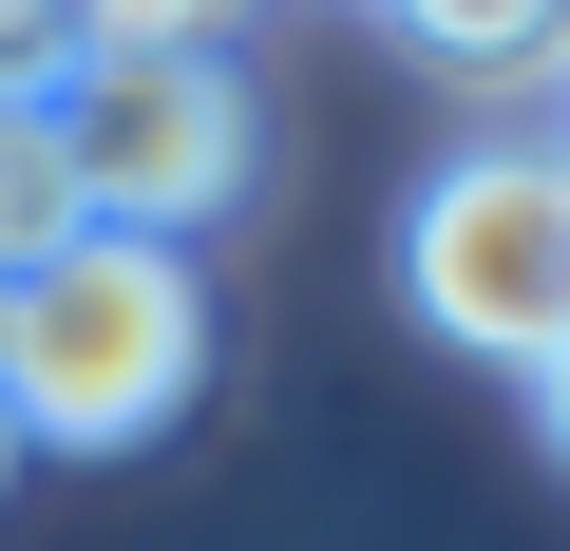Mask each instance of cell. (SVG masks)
Returning a JSON list of instances; mask_svg holds the SVG:
<instances>
[{
	"label": "cell",
	"mask_w": 570,
	"mask_h": 551,
	"mask_svg": "<svg viewBox=\"0 0 570 551\" xmlns=\"http://www.w3.org/2000/svg\"><path fill=\"white\" fill-rule=\"evenodd\" d=\"M438 77H570V0H400Z\"/></svg>",
	"instance_id": "5b68a950"
},
{
	"label": "cell",
	"mask_w": 570,
	"mask_h": 551,
	"mask_svg": "<svg viewBox=\"0 0 570 551\" xmlns=\"http://www.w3.org/2000/svg\"><path fill=\"white\" fill-rule=\"evenodd\" d=\"M532 419H551V456H570V362H551V381H532Z\"/></svg>",
	"instance_id": "52a82bcc"
},
{
	"label": "cell",
	"mask_w": 570,
	"mask_h": 551,
	"mask_svg": "<svg viewBox=\"0 0 570 551\" xmlns=\"http://www.w3.org/2000/svg\"><path fill=\"white\" fill-rule=\"evenodd\" d=\"M0 400L39 456H153L209 400V266L153 228H77L58 266L0 286Z\"/></svg>",
	"instance_id": "6da1fadb"
},
{
	"label": "cell",
	"mask_w": 570,
	"mask_h": 551,
	"mask_svg": "<svg viewBox=\"0 0 570 551\" xmlns=\"http://www.w3.org/2000/svg\"><path fill=\"white\" fill-rule=\"evenodd\" d=\"M400 305L513 381L570 362V134H475L400 209Z\"/></svg>",
	"instance_id": "7a4b0ae2"
},
{
	"label": "cell",
	"mask_w": 570,
	"mask_h": 551,
	"mask_svg": "<svg viewBox=\"0 0 570 551\" xmlns=\"http://www.w3.org/2000/svg\"><path fill=\"white\" fill-rule=\"evenodd\" d=\"M247 0H77V58H228Z\"/></svg>",
	"instance_id": "8992f818"
},
{
	"label": "cell",
	"mask_w": 570,
	"mask_h": 551,
	"mask_svg": "<svg viewBox=\"0 0 570 551\" xmlns=\"http://www.w3.org/2000/svg\"><path fill=\"white\" fill-rule=\"evenodd\" d=\"M77 228H96V190H77L58 96H0V286H20V266H58Z\"/></svg>",
	"instance_id": "277c9868"
},
{
	"label": "cell",
	"mask_w": 570,
	"mask_h": 551,
	"mask_svg": "<svg viewBox=\"0 0 570 551\" xmlns=\"http://www.w3.org/2000/svg\"><path fill=\"white\" fill-rule=\"evenodd\" d=\"M58 134H77L96 228H153V247L228 228V190H247V77L228 58H77Z\"/></svg>",
	"instance_id": "3957f363"
},
{
	"label": "cell",
	"mask_w": 570,
	"mask_h": 551,
	"mask_svg": "<svg viewBox=\"0 0 570 551\" xmlns=\"http://www.w3.org/2000/svg\"><path fill=\"white\" fill-rule=\"evenodd\" d=\"M20 456H39V437H20V400H0V475H20Z\"/></svg>",
	"instance_id": "ba28073f"
}]
</instances>
